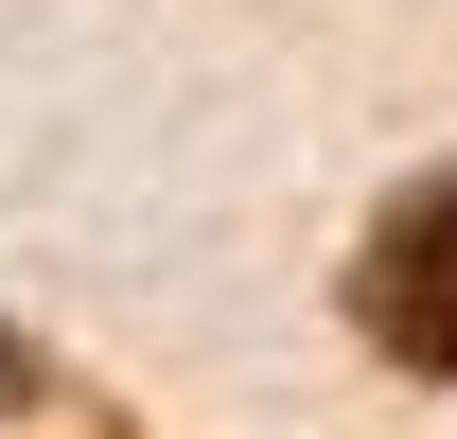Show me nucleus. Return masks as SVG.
Returning a JSON list of instances; mask_svg holds the SVG:
<instances>
[{
    "mask_svg": "<svg viewBox=\"0 0 457 439\" xmlns=\"http://www.w3.org/2000/svg\"><path fill=\"white\" fill-rule=\"evenodd\" d=\"M352 317H370V352L422 386H457V176H422L387 228H370V264H352Z\"/></svg>",
    "mask_w": 457,
    "mask_h": 439,
    "instance_id": "nucleus-1",
    "label": "nucleus"
}]
</instances>
